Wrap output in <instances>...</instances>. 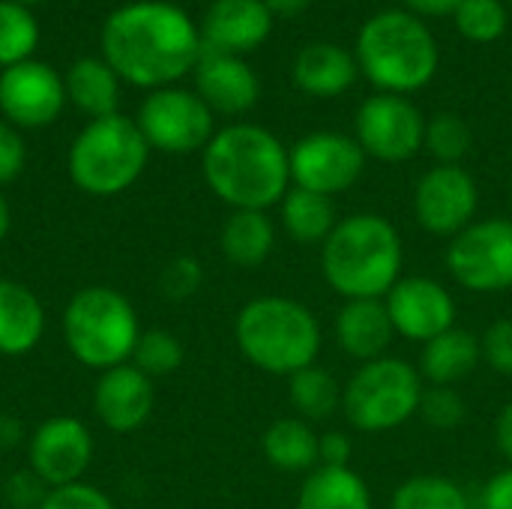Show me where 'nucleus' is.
Segmentation results:
<instances>
[{
  "label": "nucleus",
  "instance_id": "1",
  "mask_svg": "<svg viewBox=\"0 0 512 509\" xmlns=\"http://www.w3.org/2000/svg\"><path fill=\"white\" fill-rule=\"evenodd\" d=\"M195 21L174 3L138 0L114 9L102 27V60L135 87H168L201 57Z\"/></svg>",
  "mask_w": 512,
  "mask_h": 509
},
{
  "label": "nucleus",
  "instance_id": "2",
  "mask_svg": "<svg viewBox=\"0 0 512 509\" xmlns=\"http://www.w3.org/2000/svg\"><path fill=\"white\" fill-rule=\"evenodd\" d=\"M210 192L231 210H270L291 189L288 147L264 126L219 129L201 159Z\"/></svg>",
  "mask_w": 512,
  "mask_h": 509
},
{
  "label": "nucleus",
  "instance_id": "3",
  "mask_svg": "<svg viewBox=\"0 0 512 509\" xmlns=\"http://www.w3.org/2000/svg\"><path fill=\"white\" fill-rule=\"evenodd\" d=\"M405 246L381 213H354L336 222L321 246L324 282L342 300H384L402 279Z\"/></svg>",
  "mask_w": 512,
  "mask_h": 509
},
{
  "label": "nucleus",
  "instance_id": "4",
  "mask_svg": "<svg viewBox=\"0 0 512 509\" xmlns=\"http://www.w3.org/2000/svg\"><path fill=\"white\" fill-rule=\"evenodd\" d=\"M357 66L378 93L408 96L423 90L441 63V51L429 27L408 9H384L357 33Z\"/></svg>",
  "mask_w": 512,
  "mask_h": 509
},
{
  "label": "nucleus",
  "instance_id": "5",
  "mask_svg": "<svg viewBox=\"0 0 512 509\" xmlns=\"http://www.w3.org/2000/svg\"><path fill=\"white\" fill-rule=\"evenodd\" d=\"M240 354L267 375L291 378L315 366L321 354V324L309 306L291 297H255L234 321Z\"/></svg>",
  "mask_w": 512,
  "mask_h": 509
},
{
  "label": "nucleus",
  "instance_id": "6",
  "mask_svg": "<svg viewBox=\"0 0 512 509\" xmlns=\"http://www.w3.org/2000/svg\"><path fill=\"white\" fill-rule=\"evenodd\" d=\"M141 333L135 306L108 285L75 291L63 309V342L84 369L108 372L129 363Z\"/></svg>",
  "mask_w": 512,
  "mask_h": 509
},
{
  "label": "nucleus",
  "instance_id": "7",
  "mask_svg": "<svg viewBox=\"0 0 512 509\" xmlns=\"http://www.w3.org/2000/svg\"><path fill=\"white\" fill-rule=\"evenodd\" d=\"M150 144L138 123L123 114H108L90 120L69 147V177L72 183L93 195L111 198L138 183L147 168Z\"/></svg>",
  "mask_w": 512,
  "mask_h": 509
},
{
  "label": "nucleus",
  "instance_id": "8",
  "mask_svg": "<svg viewBox=\"0 0 512 509\" xmlns=\"http://www.w3.org/2000/svg\"><path fill=\"white\" fill-rule=\"evenodd\" d=\"M423 375L402 357H381L360 363L342 387V411L357 432L381 435L405 426L423 399Z\"/></svg>",
  "mask_w": 512,
  "mask_h": 509
},
{
  "label": "nucleus",
  "instance_id": "9",
  "mask_svg": "<svg viewBox=\"0 0 512 509\" xmlns=\"http://www.w3.org/2000/svg\"><path fill=\"white\" fill-rule=\"evenodd\" d=\"M447 270L471 294H501L512 288V219H474L447 243Z\"/></svg>",
  "mask_w": 512,
  "mask_h": 509
},
{
  "label": "nucleus",
  "instance_id": "10",
  "mask_svg": "<svg viewBox=\"0 0 512 509\" xmlns=\"http://www.w3.org/2000/svg\"><path fill=\"white\" fill-rule=\"evenodd\" d=\"M138 129L147 138L150 150L162 153H195L210 144L213 111L198 93L180 87L153 90L138 111Z\"/></svg>",
  "mask_w": 512,
  "mask_h": 509
},
{
  "label": "nucleus",
  "instance_id": "11",
  "mask_svg": "<svg viewBox=\"0 0 512 509\" xmlns=\"http://www.w3.org/2000/svg\"><path fill=\"white\" fill-rule=\"evenodd\" d=\"M357 144L378 162H408L426 141V120L408 96L375 93L357 111Z\"/></svg>",
  "mask_w": 512,
  "mask_h": 509
},
{
  "label": "nucleus",
  "instance_id": "12",
  "mask_svg": "<svg viewBox=\"0 0 512 509\" xmlns=\"http://www.w3.org/2000/svg\"><path fill=\"white\" fill-rule=\"evenodd\" d=\"M288 162L291 186L333 198L360 180L366 168V153L357 138H348L342 132H312L288 150Z\"/></svg>",
  "mask_w": 512,
  "mask_h": 509
},
{
  "label": "nucleus",
  "instance_id": "13",
  "mask_svg": "<svg viewBox=\"0 0 512 509\" xmlns=\"http://www.w3.org/2000/svg\"><path fill=\"white\" fill-rule=\"evenodd\" d=\"M477 207V180L462 165H435L414 189V216L432 237L453 240L477 219Z\"/></svg>",
  "mask_w": 512,
  "mask_h": 509
},
{
  "label": "nucleus",
  "instance_id": "14",
  "mask_svg": "<svg viewBox=\"0 0 512 509\" xmlns=\"http://www.w3.org/2000/svg\"><path fill=\"white\" fill-rule=\"evenodd\" d=\"M27 462L48 489L81 483L93 462V435L87 423L78 417H48L27 441Z\"/></svg>",
  "mask_w": 512,
  "mask_h": 509
},
{
  "label": "nucleus",
  "instance_id": "15",
  "mask_svg": "<svg viewBox=\"0 0 512 509\" xmlns=\"http://www.w3.org/2000/svg\"><path fill=\"white\" fill-rule=\"evenodd\" d=\"M66 81L42 60H24L0 72V111L15 129H42L60 117Z\"/></svg>",
  "mask_w": 512,
  "mask_h": 509
},
{
  "label": "nucleus",
  "instance_id": "16",
  "mask_svg": "<svg viewBox=\"0 0 512 509\" xmlns=\"http://www.w3.org/2000/svg\"><path fill=\"white\" fill-rule=\"evenodd\" d=\"M396 336L408 342H432L456 327V300L432 276H402L384 297Z\"/></svg>",
  "mask_w": 512,
  "mask_h": 509
},
{
  "label": "nucleus",
  "instance_id": "17",
  "mask_svg": "<svg viewBox=\"0 0 512 509\" xmlns=\"http://www.w3.org/2000/svg\"><path fill=\"white\" fill-rule=\"evenodd\" d=\"M156 405L153 378H147L138 366L123 363L108 372H99L93 387V411L99 423L117 435L141 429Z\"/></svg>",
  "mask_w": 512,
  "mask_h": 509
},
{
  "label": "nucleus",
  "instance_id": "18",
  "mask_svg": "<svg viewBox=\"0 0 512 509\" xmlns=\"http://www.w3.org/2000/svg\"><path fill=\"white\" fill-rule=\"evenodd\" d=\"M195 87L210 111L228 117L249 111L261 96L258 75L249 63H243L237 54L213 51L207 45H201V57L195 63Z\"/></svg>",
  "mask_w": 512,
  "mask_h": 509
},
{
  "label": "nucleus",
  "instance_id": "19",
  "mask_svg": "<svg viewBox=\"0 0 512 509\" xmlns=\"http://www.w3.org/2000/svg\"><path fill=\"white\" fill-rule=\"evenodd\" d=\"M273 30V12L264 0H213L204 15L201 42L213 51L246 54Z\"/></svg>",
  "mask_w": 512,
  "mask_h": 509
},
{
  "label": "nucleus",
  "instance_id": "20",
  "mask_svg": "<svg viewBox=\"0 0 512 509\" xmlns=\"http://www.w3.org/2000/svg\"><path fill=\"white\" fill-rule=\"evenodd\" d=\"M393 321L387 315L384 300H345L333 321V339L342 354L360 363H372L387 357L393 345Z\"/></svg>",
  "mask_w": 512,
  "mask_h": 509
},
{
  "label": "nucleus",
  "instance_id": "21",
  "mask_svg": "<svg viewBox=\"0 0 512 509\" xmlns=\"http://www.w3.org/2000/svg\"><path fill=\"white\" fill-rule=\"evenodd\" d=\"M42 336L45 309L39 297L15 279H0V357H24Z\"/></svg>",
  "mask_w": 512,
  "mask_h": 509
},
{
  "label": "nucleus",
  "instance_id": "22",
  "mask_svg": "<svg viewBox=\"0 0 512 509\" xmlns=\"http://www.w3.org/2000/svg\"><path fill=\"white\" fill-rule=\"evenodd\" d=\"M360 66L357 57L348 54L345 48L333 45V42H312L306 45L297 57H294V84L315 99H333L342 96L354 78H357Z\"/></svg>",
  "mask_w": 512,
  "mask_h": 509
},
{
  "label": "nucleus",
  "instance_id": "23",
  "mask_svg": "<svg viewBox=\"0 0 512 509\" xmlns=\"http://www.w3.org/2000/svg\"><path fill=\"white\" fill-rule=\"evenodd\" d=\"M480 363H483L480 336L471 330L453 327L423 345L420 375L435 387H456L459 381L474 375Z\"/></svg>",
  "mask_w": 512,
  "mask_h": 509
},
{
  "label": "nucleus",
  "instance_id": "24",
  "mask_svg": "<svg viewBox=\"0 0 512 509\" xmlns=\"http://www.w3.org/2000/svg\"><path fill=\"white\" fill-rule=\"evenodd\" d=\"M321 435L312 429V423L300 417H282L270 423L261 435V453L264 459L285 474H309L321 465L318 459Z\"/></svg>",
  "mask_w": 512,
  "mask_h": 509
},
{
  "label": "nucleus",
  "instance_id": "25",
  "mask_svg": "<svg viewBox=\"0 0 512 509\" xmlns=\"http://www.w3.org/2000/svg\"><path fill=\"white\" fill-rule=\"evenodd\" d=\"M276 246V225L267 210H231L219 231V249L234 267H261Z\"/></svg>",
  "mask_w": 512,
  "mask_h": 509
},
{
  "label": "nucleus",
  "instance_id": "26",
  "mask_svg": "<svg viewBox=\"0 0 512 509\" xmlns=\"http://www.w3.org/2000/svg\"><path fill=\"white\" fill-rule=\"evenodd\" d=\"M297 509H372V492L354 468H324L306 474Z\"/></svg>",
  "mask_w": 512,
  "mask_h": 509
},
{
  "label": "nucleus",
  "instance_id": "27",
  "mask_svg": "<svg viewBox=\"0 0 512 509\" xmlns=\"http://www.w3.org/2000/svg\"><path fill=\"white\" fill-rule=\"evenodd\" d=\"M66 81V99L84 111L90 120L117 114V102H120V78L117 72L96 57H81L72 63Z\"/></svg>",
  "mask_w": 512,
  "mask_h": 509
},
{
  "label": "nucleus",
  "instance_id": "28",
  "mask_svg": "<svg viewBox=\"0 0 512 509\" xmlns=\"http://www.w3.org/2000/svg\"><path fill=\"white\" fill-rule=\"evenodd\" d=\"M279 219L285 234L300 246H324V240L333 234L339 222L333 198L297 186H291L279 201Z\"/></svg>",
  "mask_w": 512,
  "mask_h": 509
},
{
  "label": "nucleus",
  "instance_id": "29",
  "mask_svg": "<svg viewBox=\"0 0 512 509\" xmlns=\"http://www.w3.org/2000/svg\"><path fill=\"white\" fill-rule=\"evenodd\" d=\"M288 402L294 417L306 423L330 420L342 408V384L324 366H306L288 378Z\"/></svg>",
  "mask_w": 512,
  "mask_h": 509
},
{
  "label": "nucleus",
  "instance_id": "30",
  "mask_svg": "<svg viewBox=\"0 0 512 509\" xmlns=\"http://www.w3.org/2000/svg\"><path fill=\"white\" fill-rule=\"evenodd\" d=\"M390 509H471V501L453 477L420 474L399 483Z\"/></svg>",
  "mask_w": 512,
  "mask_h": 509
},
{
  "label": "nucleus",
  "instance_id": "31",
  "mask_svg": "<svg viewBox=\"0 0 512 509\" xmlns=\"http://www.w3.org/2000/svg\"><path fill=\"white\" fill-rule=\"evenodd\" d=\"M39 42V24L24 3L0 0V66L9 69L15 63L30 60Z\"/></svg>",
  "mask_w": 512,
  "mask_h": 509
},
{
  "label": "nucleus",
  "instance_id": "32",
  "mask_svg": "<svg viewBox=\"0 0 512 509\" xmlns=\"http://www.w3.org/2000/svg\"><path fill=\"white\" fill-rule=\"evenodd\" d=\"M453 21L465 39L486 45L507 33L510 15L501 0H462L453 12Z\"/></svg>",
  "mask_w": 512,
  "mask_h": 509
},
{
  "label": "nucleus",
  "instance_id": "33",
  "mask_svg": "<svg viewBox=\"0 0 512 509\" xmlns=\"http://www.w3.org/2000/svg\"><path fill=\"white\" fill-rule=\"evenodd\" d=\"M423 147L438 159V165H459L471 150V126L456 114H435L426 120Z\"/></svg>",
  "mask_w": 512,
  "mask_h": 509
},
{
  "label": "nucleus",
  "instance_id": "34",
  "mask_svg": "<svg viewBox=\"0 0 512 509\" xmlns=\"http://www.w3.org/2000/svg\"><path fill=\"white\" fill-rule=\"evenodd\" d=\"M129 363L138 366L147 378L171 375L183 363V345L168 330H144Z\"/></svg>",
  "mask_w": 512,
  "mask_h": 509
},
{
  "label": "nucleus",
  "instance_id": "35",
  "mask_svg": "<svg viewBox=\"0 0 512 509\" xmlns=\"http://www.w3.org/2000/svg\"><path fill=\"white\" fill-rule=\"evenodd\" d=\"M426 426L438 429V432H453L465 423L468 417V402L462 399V393L456 387H435L429 384L423 390V399H420V411Z\"/></svg>",
  "mask_w": 512,
  "mask_h": 509
},
{
  "label": "nucleus",
  "instance_id": "36",
  "mask_svg": "<svg viewBox=\"0 0 512 509\" xmlns=\"http://www.w3.org/2000/svg\"><path fill=\"white\" fill-rule=\"evenodd\" d=\"M201 285H204V270L201 261L192 255L171 258L159 276V288L168 300H189L192 294H198Z\"/></svg>",
  "mask_w": 512,
  "mask_h": 509
},
{
  "label": "nucleus",
  "instance_id": "37",
  "mask_svg": "<svg viewBox=\"0 0 512 509\" xmlns=\"http://www.w3.org/2000/svg\"><path fill=\"white\" fill-rule=\"evenodd\" d=\"M480 351H483V363L492 372L512 378V318H501L483 330Z\"/></svg>",
  "mask_w": 512,
  "mask_h": 509
},
{
  "label": "nucleus",
  "instance_id": "38",
  "mask_svg": "<svg viewBox=\"0 0 512 509\" xmlns=\"http://www.w3.org/2000/svg\"><path fill=\"white\" fill-rule=\"evenodd\" d=\"M42 509H117L114 501L96 489V486H87V483H72V486H60V489H51Z\"/></svg>",
  "mask_w": 512,
  "mask_h": 509
},
{
  "label": "nucleus",
  "instance_id": "39",
  "mask_svg": "<svg viewBox=\"0 0 512 509\" xmlns=\"http://www.w3.org/2000/svg\"><path fill=\"white\" fill-rule=\"evenodd\" d=\"M48 486L27 468V471H15L6 477L3 486V498L12 509H42L45 498H48Z\"/></svg>",
  "mask_w": 512,
  "mask_h": 509
},
{
  "label": "nucleus",
  "instance_id": "40",
  "mask_svg": "<svg viewBox=\"0 0 512 509\" xmlns=\"http://www.w3.org/2000/svg\"><path fill=\"white\" fill-rule=\"evenodd\" d=\"M24 159H27V147L21 132L12 123L0 120V186L12 183L24 171Z\"/></svg>",
  "mask_w": 512,
  "mask_h": 509
},
{
  "label": "nucleus",
  "instance_id": "41",
  "mask_svg": "<svg viewBox=\"0 0 512 509\" xmlns=\"http://www.w3.org/2000/svg\"><path fill=\"white\" fill-rule=\"evenodd\" d=\"M351 453L354 444L345 432H324L321 435V447H318V459L324 468H351Z\"/></svg>",
  "mask_w": 512,
  "mask_h": 509
},
{
  "label": "nucleus",
  "instance_id": "42",
  "mask_svg": "<svg viewBox=\"0 0 512 509\" xmlns=\"http://www.w3.org/2000/svg\"><path fill=\"white\" fill-rule=\"evenodd\" d=\"M483 509H512V465L492 474L480 492Z\"/></svg>",
  "mask_w": 512,
  "mask_h": 509
},
{
  "label": "nucleus",
  "instance_id": "43",
  "mask_svg": "<svg viewBox=\"0 0 512 509\" xmlns=\"http://www.w3.org/2000/svg\"><path fill=\"white\" fill-rule=\"evenodd\" d=\"M495 444L501 450V456L507 459V465H512V402H507L498 414L495 423Z\"/></svg>",
  "mask_w": 512,
  "mask_h": 509
},
{
  "label": "nucleus",
  "instance_id": "44",
  "mask_svg": "<svg viewBox=\"0 0 512 509\" xmlns=\"http://www.w3.org/2000/svg\"><path fill=\"white\" fill-rule=\"evenodd\" d=\"M405 6H408V12L411 15H426V18H435V15H453L456 12V6L462 3V0H402Z\"/></svg>",
  "mask_w": 512,
  "mask_h": 509
},
{
  "label": "nucleus",
  "instance_id": "45",
  "mask_svg": "<svg viewBox=\"0 0 512 509\" xmlns=\"http://www.w3.org/2000/svg\"><path fill=\"white\" fill-rule=\"evenodd\" d=\"M21 438H24L21 423H18V420H12V417H3V414H0V450H15V447L21 444Z\"/></svg>",
  "mask_w": 512,
  "mask_h": 509
},
{
  "label": "nucleus",
  "instance_id": "46",
  "mask_svg": "<svg viewBox=\"0 0 512 509\" xmlns=\"http://www.w3.org/2000/svg\"><path fill=\"white\" fill-rule=\"evenodd\" d=\"M267 3V9L273 12V15H282V18H294V15H300L312 0H264Z\"/></svg>",
  "mask_w": 512,
  "mask_h": 509
},
{
  "label": "nucleus",
  "instance_id": "47",
  "mask_svg": "<svg viewBox=\"0 0 512 509\" xmlns=\"http://www.w3.org/2000/svg\"><path fill=\"white\" fill-rule=\"evenodd\" d=\"M9 225H12V210H9L6 198L0 195V243H3L6 234H9Z\"/></svg>",
  "mask_w": 512,
  "mask_h": 509
},
{
  "label": "nucleus",
  "instance_id": "48",
  "mask_svg": "<svg viewBox=\"0 0 512 509\" xmlns=\"http://www.w3.org/2000/svg\"><path fill=\"white\" fill-rule=\"evenodd\" d=\"M15 3H24V6H30V3H42V0H15Z\"/></svg>",
  "mask_w": 512,
  "mask_h": 509
},
{
  "label": "nucleus",
  "instance_id": "49",
  "mask_svg": "<svg viewBox=\"0 0 512 509\" xmlns=\"http://www.w3.org/2000/svg\"><path fill=\"white\" fill-rule=\"evenodd\" d=\"M510 213H512V189H510ZM510 219H512V216H510Z\"/></svg>",
  "mask_w": 512,
  "mask_h": 509
},
{
  "label": "nucleus",
  "instance_id": "50",
  "mask_svg": "<svg viewBox=\"0 0 512 509\" xmlns=\"http://www.w3.org/2000/svg\"><path fill=\"white\" fill-rule=\"evenodd\" d=\"M510 3H512V0H510Z\"/></svg>",
  "mask_w": 512,
  "mask_h": 509
}]
</instances>
